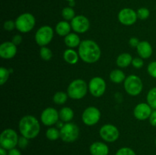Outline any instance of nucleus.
Here are the masks:
<instances>
[{"label": "nucleus", "instance_id": "nucleus-1", "mask_svg": "<svg viewBox=\"0 0 156 155\" xmlns=\"http://www.w3.org/2000/svg\"><path fill=\"white\" fill-rule=\"evenodd\" d=\"M79 55L83 62L91 64L100 59L101 51L97 43L94 40H85L82 41L79 45Z\"/></svg>", "mask_w": 156, "mask_h": 155}, {"label": "nucleus", "instance_id": "nucleus-2", "mask_svg": "<svg viewBox=\"0 0 156 155\" xmlns=\"http://www.w3.org/2000/svg\"><path fill=\"white\" fill-rule=\"evenodd\" d=\"M18 128L21 135L28 139L36 138L41 131V126L38 120L30 115H24L21 119Z\"/></svg>", "mask_w": 156, "mask_h": 155}, {"label": "nucleus", "instance_id": "nucleus-3", "mask_svg": "<svg viewBox=\"0 0 156 155\" xmlns=\"http://www.w3.org/2000/svg\"><path fill=\"white\" fill-rule=\"evenodd\" d=\"M88 86L82 79H76L69 84L67 89V94L73 100H80L85 97L88 92Z\"/></svg>", "mask_w": 156, "mask_h": 155}, {"label": "nucleus", "instance_id": "nucleus-4", "mask_svg": "<svg viewBox=\"0 0 156 155\" xmlns=\"http://www.w3.org/2000/svg\"><path fill=\"white\" fill-rule=\"evenodd\" d=\"M143 84L141 78L135 74H130L124 81V89L130 96H137L143 91Z\"/></svg>", "mask_w": 156, "mask_h": 155}, {"label": "nucleus", "instance_id": "nucleus-5", "mask_svg": "<svg viewBox=\"0 0 156 155\" xmlns=\"http://www.w3.org/2000/svg\"><path fill=\"white\" fill-rule=\"evenodd\" d=\"M18 135L15 130L6 129L0 135V145L6 150L13 149L18 145Z\"/></svg>", "mask_w": 156, "mask_h": 155}, {"label": "nucleus", "instance_id": "nucleus-6", "mask_svg": "<svg viewBox=\"0 0 156 155\" xmlns=\"http://www.w3.org/2000/svg\"><path fill=\"white\" fill-rule=\"evenodd\" d=\"M36 20L34 16L30 13H24L15 20L16 29L21 33H28L34 27Z\"/></svg>", "mask_w": 156, "mask_h": 155}, {"label": "nucleus", "instance_id": "nucleus-7", "mask_svg": "<svg viewBox=\"0 0 156 155\" xmlns=\"http://www.w3.org/2000/svg\"><path fill=\"white\" fill-rule=\"evenodd\" d=\"M60 138L66 143L74 142L79 136V129L73 122H66L59 130Z\"/></svg>", "mask_w": 156, "mask_h": 155}, {"label": "nucleus", "instance_id": "nucleus-8", "mask_svg": "<svg viewBox=\"0 0 156 155\" xmlns=\"http://www.w3.org/2000/svg\"><path fill=\"white\" fill-rule=\"evenodd\" d=\"M54 31L53 29L50 26H42L37 30L35 33V41L39 46H46L50 43L53 38Z\"/></svg>", "mask_w": 156, "mask_h": 155}, {"label": "nucleus", "instance_id": "nucleus-9", "mask_svg": "<svg viewBox=\"0 0 156 155\" xmlns=\"http://www.w3.org/2000/svg\"><path fill=\"white\" fill-rule=\"evenodd\" d=\"M101 119V112L95 106H88L84 110L82 115V122L86 126H92L97 124Z\"/></svg>", "mask_w": 156, "mask_h": 155}, {"label": "nucleus", "instance_id": "nucleus-10", "mask_svg": "<svg viewBox=\"0 0 156 155\" xmlns=\"http://www.w3.org/2000/svg\"><path fill=\"white\" fill-rule=\"evenodd\" d=\"M100 136L107 142H114L118 139L120 132L115 126L111 124L104 125L99 131Z\"/></svg>", "mask_w": 156, "mask_h": 155}, {"label": "nucleus", "instance_id": "nucleus-11", "mask_svg": "<svg viewBox=\"0 0 156 155\" xmlns=\"http://www.w3.org/2000/svg\"><path fill=\"white\" fill-rule=\"evenodd\" d=\"M88 90L94 97H100L106 91V82L102 78L94 77L90 80Z\"/></svg>", "mask_w": 156, "mask_h": 155}, {"label": "nucleus", "instance_id": "nucleus-12", "mask_svg": "<svg viewBox=\"0 0 156 155\" xmlns=\"http://www.w3.org/2000/svg\"><path fill=\"white\" fill-rule=\"evenodd\" d=\"M59 112L53 107L46 108L41 115V122L47 126H51L56 124L59 121Z\"/></svg>", "mask_w": 156, "mask_h": 155}, {"label": "nucleus", "instance_id": "nucleus-13", "mask_svg": "<svg viewBox=\"0 0 156 155\" xmlns=\"http://www.w3.org/2000/svg\"><path fill=\"white\" fill-rule=\"evenodd\" d=\"M138 18L137 14L133 9L125 8L120 11L118 14V20L122 24L126 26H130L136 22Z\"/></svg>", "mask_w": 156, "mask_h": 155}, {"label": "nucleus", "instance_id": "nucleus-14", "mask_svg": "<svg viewBox=\"0 0 156 155\" xmlns=\"http://www.w3.org/2000/svg\"><path fill=\"white\" fill-rule=\"evenodd\" d=\"M72 29L75 32L83 33L88 31L90 27V21L84 15H77L71 21Z\"/></svg>", "mask_w": 156, "mask_h": 155}, {"label": "nucleus", "instance_id": "nucleus-15", "mask_svg": "<svg viewBox=\"0 0 156 155\" xmlns=\"http://www.w3.org/2000/svg\"><path fill=\"white\" fill-rule=\"evenodd\" d=\"M152 112V108L148 103H141L136 106L133 110V115L136 119L141 121L147 119Z\"/></svg>", "mask_w": 156, "mask_h": 155}, {"label": "nucleus", "instance_id": "nucleus-16", "mask_svg": "<svg viewBox=\"0 0 156 155\" xmlns=\"http://www.w3.org/2000/svg\"><path fill=\"white\" fill-rule=\"evenodd\" d=\"M18 49L17 46L15 45L12 42H4L0 46V56L2 59H10L15 57L16 55Z\"/></svg>", "mask_w": 156, "mask_h": 155}, {"label": "nucleus", "instance_id": "nucleus-17", "mask_svg": "<svg viewBox=\"0 0 156 155\" xmlns=\"http://www.w3.org/2000/svg\"><path fill=\"white\" fill-rule=\"evenodd\" d=\"M137 53L142 59H149L153 53L152 45L148 41H140V44L136 47Z\"/></svg>", "mask_w": 156, "mask_h": 155}, {"label": "nucleus", "instance_id": "nucleus-18", "mask_svg": "<svg viewBox=\"0 0 156 155\" xmlns=\"http://www.w3.org/2000/svg\"><path fill=\"white\" fill-rule=\"evenodd\" d=\"M91 155H108L109 153V147L104 142L96 141L89 147Z\"/></svg>", "mask_w": 156, "mask_h": 155}, {"label": "nucleus", "instance_id": "nucleus-19", "mask_svg": "<svg viewBox=\"0 0 156 155\" xmlns=\"http://www.w3.org/2000/svg\"><path fill=\"white\" fill-rule=\"evenodd\" d=\"M64 42H65V44L67 46L69 47L70 49H73L79 46L82 41H81L79 35L74 33H70L67 36H65Z\"/></svg>", "mask_w": 156, "mask_h": 155}, {"label": "nucleus", "instance_id": "nucleus-20", "mask_svg": "<svg viewBox=\"0 0 156 155\" xmlns=\"http://www.w3.org/2000/svg\"><path fill=\"white\" fill-rule=\"evenodd\" d=\"M79 53H76L73 49H67L63 53V59L67 63L70 65H75L78 62L79 59Z\"/></svg>", "mask_w": 156, "mask_h": 155}, {"label": "nucleus", "instance_id": "nucleus-21", "mask_svg": "<svg viewBox=\"0 0 156 155\" xmlns=\"http://www.w3.org/2000/svg\"><path fill=\"white\" fill-rule=\"evenodd\" d=\"M72 27L71 24L67 22V21H61L56 24V32L60 36H66L70 33Z\"/></svg>", "mask_w": 156, "mask_h": 155}, {"label": "nucleus", "instance_id": "nucleus-22", "mask_svg": "<svg viewBox=\"0 0 156 155\" xmlns=\"http://www.w3.org/2000/svg\"><path fill=\"white\" fill-rule=\"evenodd\" d=\"M133 59L129 53H124L119 55L116 60V63H117V66L120 68H126L130 64H132Z\"/></svg>", "mask_w": 156, "mask_h": 155}, {"label": "nucleus", "instance_id": "nucleus-23", "mask_svg": "<svg viewBox=\"0 0 156 155\" xmlns=\"http://www.w3.org/2000/svg\"><path fill=\"white\" fill-rule=\"evenodd\" d=\"M59 119L62 120V122H69L74 117V112L73 109L68 106H65V107L62 108L59 112Z\"/></svg>", "mask_w": 156, "mask_h": 155}, {"label": "nucleus", "instance_id": "nucleus-24", "mask_svg": "<svg viewBox=\"0 0 156 155\" xmlns=\"http://www.w3.org/2000/svg\"><path fill=\"white\" fill-rule=\"evenodd\" d=\"M126 75L120 69L113 70L110 73V79L112 82L115 84H120L121 82L124 81L126 79Z\"/></svg>", "mask_w": 156, "mask_h": 155}, {"label": "nucleus", "instance_id": "nucleus-25", "mask_svg": "<svg viewBox=\"0 0 156 155\" xmlns=\"http://www.w3.org/2000/svg\"><path fill=\"white\" fill-rule=\"evenodd\" d=\"M146 100L148 104L153 109H156V87L149 90L146 97Z\"/></svg>", "mask_w": 156, "mask_h": 155}, {"label": "nucleus", "instance_id": "nucleus-26", "mask_svg": "<svg viewBox=\"0 0 156 155\" xmlns=\"http://www.w3.org/2000/svg\"><path fill=\"white\" fill-rule=\"evenodd\" d=\"M68 94L63 91H58L54 94L53 97V100L55 103L58 105H62L66 102L68 99Z\"/></svg>", "mask_w": 156, "mask_h": 155}, {"label": "nucleus", "instance_id": "nucleus-27", "mask_svg": "<svg viewBox=\"0 0 156 155\" xmlns=\"http://www.w3.org/2000/svg\"><path fill=\"white\" fill-rule=\"evenodd\" d=\"M46 137L50 141H56L60 138V132L56 128H49L46 132Z\"/></svg>", "mask_w": 156, "mask_h": 155}, {"label": "nucleus", "instance_id": "nucleus-28", "mask_svg": "<svg viewBox=\"0 0 156 155\" xmlns=\"http://www.w3.org/2000/svg\"><path fill=\"white\" fill-rule=\"evenodd\" d=\"M62 16L66 21H72L76 17L75 11L72 7H66L62 10Z\"/></svg>", "mask_w": 156, "mask_h": 155}, {"label": "nucleus", "instance_id": "nucleus-29", "mask_svg": "<svg viewBox=\"0 0 156 155\" xmlns=\"http://www.w3.org/2000/svg\"><path fill=\"white\" fill-rule=\"evenodd\" d=\"M40 56L41 58L44 61H50L53 57V53L51 50L48 47L42 46L40 50Z\"/></svg>", "mask_w": 156, "mask_h": 155}, {"label": "nucleus", "instance_id": "nucleus-30", "mask_svg": "<svg viewBox=\"0 0 156 155\" xmlns=\"http://www.w3.org/2000/svg\"><path fill=\"white\" fill-rule=\"evenodd\" d=\"M10 74V71L8 68L1 67L0 68V84L3 85L8 81Z\"/></svg>", "mask_w": 156, "mask_h": 155}, {"label": "nucleus", "instance_id": "nucleus-31", "mask_svg": "<svg viewBox=\"0 0 156 155\" xmlns=\"http://www.w3.org/2000/svg\"><path fill=\"white\" fill-rule=\"evenodd\" d=\"M137 17H138L139 19L140 20H146L150 15V12L148 9L146 8H140L137 10L136 12Z\"/></svg>", "mask_w": 156, "mask_h": 155}, {"label": "nucleus", "instance_id": "nucleus-32", "mask_svg": "<svg viewBox=\"0 0 156 155\" xmlns=\"http://www.w3.org/2000/svg\"><path fill=\"white\" fill-rule=\"evenodd\" d=\"M116 155H136V153L133 149L125 147L119 149Z\"/></svg>", "mask_w": 156, "mask_h": 155}, {"label": "nucleus", "instance_id": "nucleus-33", "mask_svg": "<svg viewBox=\"0 0 156 155\" xmlns=\"http://www.w3.org/2000/svg\"><path fill=\"white\" fill-rule=\"evenodd\" d=\"M147 71L149 75L156 78V61L150 62L147 67Z\"/></svg>", "mask_w": 156, "mask_h": 155}, {"label": "nucleus", "instance_id": "nucleus-34", "mask_svg": "<svg viewBox=\"0 0 156 155\" xmlns=\"http://www.w3.org/2000/svg\"><path fill=\"white\" fill-rule=\"evenodd\" d=\"M3 27L7 31H12L15 28H16V25H15V21H12V20H9L4 22L3 24Z\"/></svg>", "mask_w": 156, "mask_h": 155}, {"label": "nucleus", "instance_id": "nucleus-35", "mask_svg": "<svg viewBox=\"0 0 156 155\" xmlns=\"http://www.w3.org/2000/svg\"><path fill=\"white\" fill-rule=\"evenodd\" d=\"M132 65L134 68H143V65H144V62H143V59L140 57L134 58L132 61Z\"/></svg>", "mask_w": 156, "mask_h": 155}, {"label": "nucleus", "instance_id": "nucleus-36", "mask_svg": "<svg viewBox=\"0 0 156 155\" xmlns=\"http://www.w3.org/2000/svg\"><path fill=\"white\" fill-rule=\"evenodd\" d=\"M28 138H25L24 136L20 137L19 139H18V145L19 146L20 148L21 149H24L27 147V146L28 145Z\"/></svg>", "mask_w": 156, "mask_h": 155}, {"label": "nucleus", "instance_id": "nucleus-37", "mask_svg": "<svg viewBox=\"0 0 156 155\" xmlns=\"http://www.w3.org/2000/svg\"><path fill=\"white\" fill-rule=\"evenodd\" d=\"M22 40H23L22 36H21V35H20V34H16V35H15L13 37H12V42L15 45L18 46V45H19V44L21 43Z\"/></svg>", "mask_w": 156, "mask_h": 155}, {"label": "nucleus", "instance_id": "nucleus-38", "mask_svg": "<svg viewBox=\"0 0 156 155\" xmlns=\"http://www.w3.org/2000/svg\"><path fill=\"white\" fill-rule=\"evenodd\" d=\"M140 40L136 37H132L130 38L129 40V44L130 45V46L133 47V48H136V47L138 46L139 44H140Z\"/></svg>", "mask_w": 156, "mask_h": 155}, {"label": "nucleus", "instance_id": "nucleus-39", "mask_svg": "<svg viewBox=\"0 0 156 155\" xmlns=\"http://www.w3.org/2000/svg\"><path fill=\"white\" fill-rule=\"evenodd\" d=\"M149 122L154 127H156V109H154L151 114L150 117L149 118Z\"/></svg>", "mask_w": 156, "mask_h": 155}, {"label": "nucleus", "instance_id": "nucleus-40", "mask_svg": "<svg viewBox=\"0 0 156 155\" xmlns=\"http://www.w3.org/2000/svg\"><path fill=\"white\" fill-rule=\"evenodd\" d=\"M8 155H21V152H20V150H18V149L13 148L9 150Z\"/></svg>", "mask_w": 156, "mask_h": 155}, {"label": "nucleus", "instance_id": "nucleus-41", "mask_svg": "<svg viewBox=\"0 0 156 155\" xmlns=\"http://www.w3.org/2000/svg\"><path fill=\"white\" fill-rule=\"evenodd\" d=\"M0 155H8L6 149L3 148V147H0Z\"/></svg>", "mask_w": 156, "mask_h": 155}, {"label": "nucleus", "instance_id": "nucleus-42", "mask_svg": "<svg viewBox=\"0 0 156 155\" xmlns=\"http://www.w3.org/2000/svg\"><path fill=\"white\" fill-rule=\"evenodd\" d=\"M56 124H57V127H58V128H60V129L62 127V126H64V125L62 124V122H59V121H58Z\"/></svg>", "mask_w": 156, "mask_h": 155}, {"label": "nucleus", "instance_id": "nucleus-43", "mask_svg": "<svg viewBox=\"0 0 156 155\" xmlns=\"http://www.w3.org/2000/svg\"><path fill=\"white\" fill-rule=\"evenodd\" d=\"M69 5H70V7H73V6H74L75 5V1L69 2Z\"/></svg>", "mask_w": 156, "mask_h": 155}, {"label": "nucleus", "instance_id": "nucleus-44", "mask_svg": "<svg viewBox=\"0 0 156 155\" xmlns=\"http://www.w3.org/2000/svg\"><path fill=\"white\" fill-rule=\"evenodd\" d=\"M66 1H68V2H72V1H75V0H66Z\"/></svg>", "mask_w": 156, "mask_h": 155}, {"label": "nucleus", "instance_id": "nucleus-45", "mask_svg": "<svg viewBox=\"0 0 156 155\" xmlns=\"http://www.w3.org/2000/svg\"><path fill=\"white\" fill-rule=\"evenodd\" d=\"M155 144H156V138H155Z\"/></svg>", "mask_w": 156, "mask_h": 155}]
</instances>
